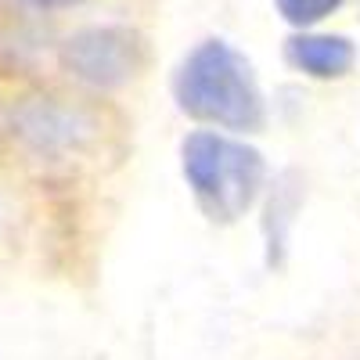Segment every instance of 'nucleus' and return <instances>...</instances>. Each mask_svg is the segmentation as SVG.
Wrapping results in <instances>:
<instances>
[{
	"label": "nucleus",
	"mask_w": 360,
	"mask_h": 360,
	"mask_svg": "<svg viewBox=\"0 0 360 360\" xmlns=\"http://www.w3.org/2000/svg\"><path fill=\"white\" fill-rule=\"evenodd\" d=\"M180 112L231 134H256L266 123V105L249 58L227 40H202L173 76Z\"/></svg>",
	"instance_id": "f257e3e1"
},
{
	"label": "nucleus",
	"mask_w": 360,
	"mask_h": 360,
	"mask_svg": "<svg viewBox=\"0 0 360 360\" xmlns=\"http://www.w3.org/2000/svg\"><path fill=\"white\" fill-rule=\"evenodd\" d=\"M180 169L213 224H238L256 205L266 180L259 148L220 130H191L180 144Z\"/></svg>",
	"instance_id": "f03ea898"
},
{
	"label": "nucleus",
	"mask_w": 360,
	"mask_h": 360,
	"mask_svg": "<svg viewBox=\"0 0 360 360\" xmlns=\"http://www.w3.org/2000/svg\"><path fill=\"white\" fill-rule=\"evenodd\" d=\"M62 58L76 79L112 90L137 76V69L144 65V44L130 29H83L65 44Z\"/></svg>",
	"instance_id": "7ed1b4c3"
},
{
	"label": "nucleus",
	"mask_w": 360,
	"mask_h": 360,
	"mask_svg": "<svg viewBox=\"0 0 360 360\" xmlns=\"http://www.w3.org/2000/svg\"><path fill=\"white\" fill-rule=\"evenodd\" d=\"M285 58L295 72L310 79H342L356 62V47L342 33H307L303 29L285 44Z\"/></svg>",
	"instance_id": "20e7f679"
},
{
	"label": "nucleus",
	"mask_w": 360,
	"mask_h": 360,
	"mask_svg": "<svg viewBox=\"0 0 360 360\" xmlns=\"http://www.w3.org/2000/svg\"><path fill=\"white\" fill-rule=\"evenodd\" d=\"M342 0H278V15L295 29H314L317 22L332 18Z\"/></svg>",
	"instance_id": "39448f33"
},
{
	"label": "nucleus",
	"mask_w": 360,
	"mask_h": 360,
	"mask_svg": "<svg viewBox=\"0 0 360 360\" xmlns=\"http://www.w3.org/2000/svg\"><path fill=\"white\" fill-rule=\"evenodd\" d=\"M22 4L40 8V11H58V8H72V4H79V0H22Z\"/></svg>",
	"instance_id": "423d86ee"
}]
</instances>
